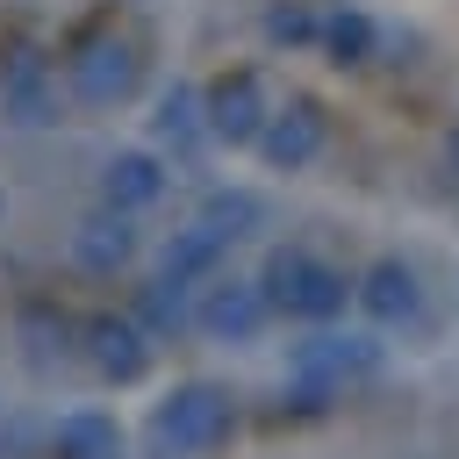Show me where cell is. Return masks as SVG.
I'll list each match as a JSON object with an SVG mask.
<instances>
[{
    "instance_id": "cell-1",
    "label": "cell",
    "mask_w": 459,
    "mask_h": 459,
    "mask_svg": "<svg viewBox=\"0 0 459 459\" xmlns=\"http://www.w3.org/2000/svg\"><path fill=\"white\" fill-rule=\"evenodd\" d=\"M380 366H387L380 330L323 323V330H308V337L287 344V373H280V387H287L294 409H330V402H344L351 387H366Z\"/></svg>"
},
{
    "instance_id": "cell-2",
    "label": "cell",
    "mask_w": 459,
    "mask_h": 459,
    "mask_svg": "<svg viewBox=\"0 0 459 459\" xmlns=\"http://www.w3.org/2000/svg\"><path fill=\"white\" fill-rule=\"evenodd\" d=\"M258 287H265V308H273V316L308 323V330L344 323V308H351V273L330 265V258H316L308 244H273Z\"/></svg>"
},
{
    "instance_id": "cell-3",
    "label": "cell",
    "mask_w": 459,
    "mask_h": 459,
    "mask_svg": "<svg viewBox=\"0 0 459 459\" xmlns=\"http://www.w3.org/2000/svg\"><path fill=\"white\" fill-rule=\"evenodd\" d=\"M237 430V394L222 380H179L151 409V452L158 459H208Z\"/></svg>"
},
{
    "instance_id": "cell-4",
    "label": "cell",
    "mask_w": 459,
    "mask_h": 459,
    "mask_svg": "<svg viewBox=\"0 0 459 459\" xmlns=\"http://www.w3.org/2000/svg\"><path fill=\"white\" fill-rule=\"evenodd\" d=\"M65 93H72L79 108H122V100L136 93V50H129V36L100 29V36L72 43V57H65Z\"/></svg>"
},
{
    "instance_id": "cell-5",
    "label": "cell",
    "mask_w": 459,
    "mask_h": 459,
    "mask_svg": "<svg viewBox=\"0 0 459 459\" xmlns=\"http://www.w3.org/2000/svg\"><path fill=\"white\" fill-rule=\"evenodd\" d=\"M265 323H273L265 287L244 280V273H215V280L194 294V330H201L208 344H258Z\"/></svg>"
},
{
    "instance_id": "cell-6",
    "label": "cell",
    "mask_w": 459,
    "mask_h": 459,
    "mask_svg": "<svg viewBox=\"0 0 459 459\" xmlns=\"http://www.w3.org/2000/svg\"><path fill=\"white\" fill-rule=\"evenodd\" d=\"M351 301L366 308L373 330H409V323H423V273L409 258H373L351 280Z\"/></svg>"
},
{
    "instance_id": "cell-7",
    "label": "cell",
    "mask_w": 459,
    "mask_h": 459,
    "mask_svg": "<svg viewBox=\"0 0 459 459\" xmlns=\"http://www.w3.org/2000/svg\"><path fill=\"white\" fill-rule=\"evenodd\" d=\"M201 108H208V143H230V151L258 143L265 122H273V100H265L258 72H230V79H215V86L201 93Z\"/></svg>"
},
{
    "instance_id": "cell-8",
    "label": "cell",
    "mask_w": 459,
    "mask_h": 459,
    "mask_svg": "<svg viewBox=\"0 0 459 459\" xmlns=\"http://www.w3.org/2000/svg\"><path fill=\"white\" fill-rule=\"evenodd\" d=\"M0 122L7 129H50V122H65V93H57V72L43 57H14L0 72Z\"/></svg>"
},
{
    "instance_id": "cell-9",
    "label": "cell",
    "mask_w": 459,
    "mask_h": 459,
    "mask_svg": "<svg viewBox=\"0 0 459 459\" xmlns=\"http://www.w3.org/2000/svg\"><path fill=\"white\" fill-rule=\"evenodd\" d=\"M323 143H330L323 108H316V100H287V108H273V122H265V136H258L251 151H258L273 172H301V165L323 158Z\"/></svg>"
},
{
    "instance_id": "cell-10",
    "label": "cell",
    "mask_w": 459,
    "mask_h": 459,
    "mask_svg": "<svg viewBox=\"0 0 459 459\" xmlns=\"http://www.w3.org/2000/svg\"><path fill=\"white\" fill-rule=\"evenodd\" d=\"M165 186H172V165H165L158 151H115V158L100 165V208H115V215L158 208Z\"/></svg>"
},
{
    "instance_id": "cell-11",
    "label": "cell",
    "mask_w": 459,
    "mask_h": 459,
    "mask_svg": "<svg viewBox=\"0 0 459 459\" xmlns=\"http://www.w3.org/2000/svg\"><path fill=\"white\" fill-rule=\"evenodd\" d=\"M72 265L93 273V280H115L136 265V215H115V208H93L79 230H72Z\"/></svg>"
},
{
    "instance_id": "cell-12",
    "label": "cell",
    "mask_w": 459,
    "mask_h": 459,
    "mask_svg": "<svg viewBox=\"0 0 459 459\" xmlns=\"http://www.w3.org/2000/svg\"><path fill=\"white\" fill-rule=\"evenodd\" d=\"M151 351H158V344L143 337V323H136V316H100V323H86V359H93V373H100V380H115V387L143 380Z\"/></svg>"
},
{
    "instance_id": "cell-13",
    "label": "cell",
    "mask_w": 459,
    "mask_h": 459,
    "mask_svg": "<svg viewBox=\"0 0 459 459\" xmlns=\"http://www.w3.org/2000/svg\"><path fill=\"white\" fill-rule=\"evenodd\" d=\"M115 452H122V423L100 402L57 409V423L43 430V459H115Z\"/></svg>"
},
{
    "instance_id": "cell-14",
    "label": "cell",
    "mask_w": 459,
    "mask_h": 459,
    "mask_svg": "<svg viewBox=\"0 0 459 459\" xmlns=\"http://www.w3.org/2000/svg\"><path fill=\"white\" fill-rule=\"evenodd\" d=\"M194 222H201L208 237H222V244H244V237H258V230L273 222V201H265L258 186H208Z\"/></svg>"
},
{
    "instance_id": "cell-15",
    "label": "cell",
    "mask_w": 459,
    "mask_h": 459,
    "mask_svg": "<svg viewBox=\"0 0 459 459\" xmlns=\"http://www.w3.org/2000/svg\"><path fill=\"white\" fill-rule=\"evenodd\" d=\"M158 273L201 294L215 273H230V244H222V237H208L201 222H186V230H172V237H165V251H158Z\"/></svg>"
},
{
    "instance_id": "cell-16",
    "label": "cell",
    "mask_w": 459,
    "mask_h": 459,
    "mask_svg": "<svg viewBox=\"0 0 459 459\" xmlns=\"http://www.w3.org/2000/svg\"><path fill=\"white\" fill-rule=\"evenodd\" d=\"M151 136H158L172 158H186L194 143H208V108H201V86L172 79V86L151 100Z\"/></svg>"
},
{
    "instance_id": "cell-17",
    "label": "cell",
    "mask_w": 459,
    "mask_h": 459,
    "mask_svg": "<svg viewBox=\"0 0 459 459\" xmlns=\"http://www.w3.org/2000/svg\"><path fill=\"white\" fill-rule=\"evenodd\" d=\"M129 316L143 323V337H151V344H172L179 330H194V287H179V280L151 273V287L136 294V308H129Z\"/></svg>"
},
{
    "instance_id": "cell-18",
    "label": "cell",
    "mask_w": 459,
    "mask_h": 459,
    "mask_svg": "<svg viewBox=\"0 0 459 459\" xmlns=\"http://www.w3.org/2000/svg\"><path fill=\"white\" fill-rule=\"evenodd\" d=\"M316 43L330 50V65H373L380 57V22L366 7H323V36Z\"/></svg>"
},
{
    "instance_id": "cell-19",
    "label": "cell",
    "mask_w": 459,
    "mask_h": 459,
    "mask_svg": "<svg viewBox=\"0 0 459 459\" xmlns=\"http://www.w3.org/2000/svg\"><path fill=\"white\" fill-rule=\"evenodd\" d=\"M316 36H323V7H308V0L265 7V43H316Z\"/></svg>"
},
{
    "instance_id": "cell-20",
    "label": "cell",
    "mask_w": 459,
    "mask_h": 459,
    "mask_svg": "<svg viewBox=\"0 0 459 459\" xmlns=\"http://www.w3.org/2000/svg\"><path fill=\"white\" fill-rule=\"evenodd\" d=\"M43 430L50 423H36L22 402H0V459H36L43 452Z\"/></svg>"
},
{
    "instance_id": "cell-21",
    "label": "cell",
    "mask_w": 459,
    "mask_h": 459,
    "mask_svg": "<svg viewBox=\"0 0 459 459\" xmlns=\"http://www.w3.org/2000/svg\"><path fill=\"white\" fill-rule=\"evenodd\" d=\"M445 151H452V165H459V129H452V136H445Z\"/></svg>"
},
{
    "instance_id": "cell-22",
    "label": "cell",
    "mask_w": 459,
    "mask_h": 459,
    "mask_svg": "<svg viewBox=\"0 0 459 459\" xmlns=\"http://www.w3.org/2000/svg\"><path fill=\"white\" fill-rule=\"evenodd\" d=\"M115 459H122V452H115Z\"/></svg>"
}]
</instances>
